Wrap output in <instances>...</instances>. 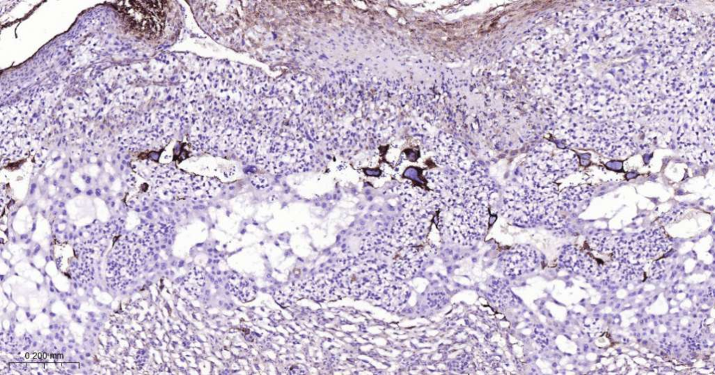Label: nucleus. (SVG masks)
Wrapping results in <instances>:
<instances>
[{
    "label": "nucleus",
    "instance_id": "obj_3",
    "mask_svg": "<svg viewBox=\"0 0 715 375\" xmlns=\"http://www.w3.org/2000/svg\"><path fill=\"white\" fill-rule=\"evenodd\" d=\"M164 1H124L117 8L129 26L149 37H156L162 31L166 17Z\"/></svg>",
    "mask_w": 715,
    "mask_h": 375
},
{
    "label": "nucleus",
    "instance_id": "obj_2",
    "mask_svg": "<svg viewBox=\"0 0 715 375\" xmlns=\"http://www.w3.org/2000/svg\"><path fill=\"white\" fill-rule=\"evenodd\" d=\"M438 227L445 238L471 246L484 236L489 223V204L470 203L439 209Z\"/></svg>",
    "mask_w": 715,
    "mask_h": 375
},
{
    "label": "nucleus",
    "instance_id": "obj_1",
    "mask_svg": "<svg viewBox=\"0 0 715 375\" xmlns=\"http://www.w3.org/2000/svg\"><path fill=\"white\" fill-rule=\"evenodd\" d=\"M558 194L554 183L534 189L518 182L504 192L503 215L517 225L531 227L544 222L556 228L563 221L559 214Z\"/></svg>",
    "mask_w": 715,
    "mask_h": 375
},
{
    "label": "nucleus",
    "instance_id": "obj_4",
    "mask_svg": "<svg viewBox=\"0 0 715 375\" xmlns=\"http://www.w3.org/2000/svg\"><path fill=\"white\" fill-rule=\"evenodd\" d=\"M500 263L505 275L516 277L533 271L539 263V257L531 246L519 245L507 250Z\"/></svg>",
    "mask_w": 715,
    "mask_h": 375
},
{
    "label": "nucleus",
    "instance_id": "obj_5",
    "mask_svg": "<svg viewBox=\"0 0 715 375\" xmlns=\"http://www.w3.org/2000/svg\"><path fill=\"white\" fill-rule=\"evenodd\" d=\"M488 296L495 305L507 308L516 305L517 299L513 294L505 282L500 279H494L489 286Z\"/></svg>",
    "mask_w": 715,
    "mask_h": 375
}]
</instances>
